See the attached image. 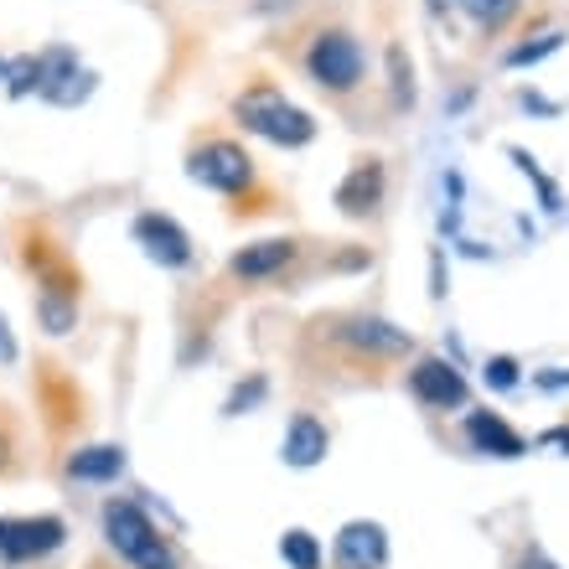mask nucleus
<instances>
[{
  "label": "nucleus",
  "instance_id": "1",
  "mask_svg": "<svg viewBox=\"0 0 569 569\" xmlns=\"http://www.w3.org/2000/svg\"><path fill=\"white\" fill-rule=\"evenodd\" d=\"M104 539L114 543V555L136 569H181L177 549L161 528L146 518V508H136L130 497H109L104 502Z\"/></svg>",
  "mask_w": 569,
  "mask_h": 569
},
{
  "label": "nucleus",
  "instance_id": "2",
  "mask_svg": "<svg viewBox=\"0 0 569 569\" xmlns=\"http://www.w3.org/2000/svg\"><path fill=\"white\" fill-rule=\"evenodd\" d=\"M239 124L243 130H254V136H264V140H274V146H306V140L316 136V120L306 114V109H296L290 99H284L280 89H249L239 99Z\"/></svg>",
  "mask_w": 569,
  "mask_h": 569
},
{
  "label": "nucleus",
  "instance_id": "3",
  "mask_svg": "<svg viewBox=\"0 0 569 569\" xmlns=\"http://www.w3.org/2000/svg\"><path fill=\"white\" fill-rule=\"evenodd\" d=\"M306 73H311L321 89H331V93L358 89L362 83V47H358V37L342 31V27L316 31L311 47H306Z\"/></svg>",
  "mask_w": 569,
  "mask_h": 569
},
{
  "label": "nucleus",
  "instance_id": "4",
  "mask_svg": "<svg viewBox=\"0 0 569 569\" xmlns=\"http://www.w3.org/2000/svg\"><path fill=\"white\" fill-rule=\"evenodd\" d=\"M187 177L212 187V192H249L254 187V161H249V150L233 146V140H212V146L192 150V161H187Z\"/></svg>",
  "mask_w": 569,
  "mask_h": 569
},
{
  "label": "nucleus",
  "instance_id": "5",
  "mask_svg": "<svg viewBox=\"0 0 569 569\" xmlns=\"http://www.w3.org/2000/svg\"><path fill=\"white\" fill-rule=\"evenodd\" d=\"M409 393L430 409H461L466 405V378L446 358H420L409 368Z\"/></svg>",
  "mask_w": 569,
  "mask_h": 569
},
{
  "label": "nucleus",
  "instance_id": "6",
  "mask_svg": "<svg viewBox=\"0 0 569 569\" xmlns=\"http://www.w3.org/2000/svg\"><path fill=\"white\" fill-rule=\"evenodd\" d=\"M62 518H0V555L11 559H42L62 543Z\"/></svg>",
  "mask_w": 569,
  "mask_h": 569
},
{
  "label": "nucleus",
  "instance_id": "7",
  "mask_svg": "<svg viewBox=\"0 0 569 569\" xmlns=\"http://www.w3.org/2000/svg\"><path fill=\"white\" fill-rule=\"evenodd\" d=\"M136 239H140V249H146L156 264H171V270L192 264V239H187V233H181V223H171L166 212H140V218H136Z\"/></svg>",
  "mask_w": 569,
  "mask_h": 569
},
{
  "label": "nucleus",
  "instance_id": "8",
  "mask_svg": "<svg viewBox=\"0 0 569 569\" xmlns=\"http://www.w3.org/2000/svg\"><path fill=\"white\" fill-rule=\"evenodd\" d=\"M389 539L378 523H347L337 533V569H383Z\"/></svg>",
  "mask_w": 569,
  "mask_h": 569
},
{
  "label": "nucleus",
  "instance_id": "9",
  "mask_svg": "<svg viewBox=\"0 0 569 569\" xmlns=\"http://www.w3.org/2000/svg\"><path fill=\"white\" fill-rule=\"evenodd\" d=\"M290 259H296V243L290 239H259L228 259V270L239 274V280H270V274H280L284 264H290Z\"/></svg>",
  "mask_w": 569,
  "mask_h": 569
},
{
  "label": "nucleus",
  "instance_id": "10",
  "mask_svg": "<svg viewBox=\"0 0 569 569\" xmlns=\"http://www.w3.org/2000/svg\"><path fill=\"white\" fill-rule=\"evenodd\" d=\"M347 342L362 352H378V358H399V352H409V331L389 327L378 316H358V321H347Z\"/></svg>",
  "mask_w": 569,
  "mask_h": 569
},
{
  "label": "nucleus",
  "instance_id": "11",
  "mask_svg": "<svg viewBox=\"0 0 569 569\" xmlns=\"http://www.w3.org/2000/svg\"><path fill=\"white\" fill-rule=\"evenodd\" d=\"M378 197H383V166L378 161H362L352 166V177L337 187V202H342V212H373L378 208Z\"/></svg>",
  "mask_w": 569,
  "mask_h": 569
},
{
  "label": "nucleus",
  "instance_id": "12",
  "mask_svg": "<svg viewBox=\"0 0 569 569\" xmlns=\"http://www.w3.org/2000/svg\"><path fill=\"white\" fill-rule=\"evenodd\" d=\"M466 435H471V446L477 450H492V456H523V435L512 430L502 415H471L466 420Z\"/></svg>",
  "mask_w": 569,
  "mask_h": 569
},
{
  "label": "nucleus",
  "instance_id": "13",
  "mask_svg": "<svg viewBox=\"0 0 569 569\" xmlns=\"http://www.w3.org/2000/svg\"><path fill=\"white\" fill-rule=\"evenodd\" d=\"M327 456V430L316 415H296L290 420V435H284V461L290 466H316Z\"/></svg>",
  "mask_w": 569,
  "mask_h": 569
},
{
  "label": "nucleus",
  "instance_id": "14",
  "mask_svg": "<svg viewBox=\"0 0 569 569\" xmlns=\"http://www.w3.org/2000/svg\"><path fill=\"white\" fill-rule=\"evenodd\" d=\"M120 471H124V450L120 446L73 450V461H68V477H78V481H114Z\"/></svg>",
  "mask_w": 569,
  "mask_h": 569
},
{
  "label": "nucleus",
  "instance_id": "15",
  "mask_svg": "<svg viewBox=\"0 0 569 569\" xmlns=\"http://www.w3.org/2000/svg\"><path fill=\"white\" fill-rule=\"evenodd\" d=\"M37 311H42V327L52 331V337L73 331V321H78L73 296H58V290H42V296H37Z\"/></svg>",
  "mask_w": 569,
  "mask_h": 569
},
{
  "label": "nucleus",
  "instance_id": "16",
  "mask_svg": "<svg viewBox=\"0 0 569 569\" xmlns=\"http://www.w3.org/2000/svg\"><path fill=\"white\" fill-rule=\"evenodd\" d=\"M280 555H284V565L290 569H321V543H316L306 528H290V533H284Z\"/></svg>",
  "mask_w": 569,
  "mask_h": 569
},
{
  "label": "nucleus",
  "instance_id": "17",
  "mask_svg": "<svg viewBox=\"0 0 569 569\" xmlns=\"http://www.w3.org/2000/svg\"><path fill=\"white\" fill-rule=\"evenodd\" d=\"M466 11L477 16L481 27H502V21H508L512 11H518V0H461Z\"/></svg>",
  "mask_w": 569,
  "mask_h": 569
},
{
  "label": "nucleus",
  "instance_id": "18",
  "mask_svg": "<svg viewBox=\"0 0 569 569\" xmlns=\"http://www.w3.org/2000/svg\"><path fill=\"white\" fill-rule=\"evenodd\" d=\"M555 47H559V31H549L543 42H533V47H518V52H512V68H523V62H539L543 52H555Z\"/></svg>",
  "mask_w": 569,
  "mask_h": 569
},
{
  "label": "nucleus",
  "instance_id": "19",
  "mask_svg": "<svg viewBox=\"0 0 569 569\" xmlns=\"http://www.w3.org/2000/svg\"><path fill=\"white\" fill-rule=\"evenodd\" d=\"M487 368H492V383H497V389H508V383H518V362H512V358H492Z\"/></svg>",
  "mask_w": 569,
  "mask_h": 569
},
{
  "label": "nucleus",
  "instance_id": "20",
  "mask_svg": "<svg viewBox=\"0 0 569 569\" xmlns=\"http://www.w3.org/2000/svg\"><path fill=\"white\" fill-rule=\"evenodd\" d=\"M16 358V342H11V331H6V321H0V362H11Z\"/></svg>",
  "mask_w": 569,
  "mask_h": 569
},
{
  "label": "nucleus",
  "instance_id": "21",
  "mask_svg": "<svg viewBox=\"0 0 569 569\" xmlns=\"http://www.w3.org/2000/svg\"><path fill=\"white\" fill-rule=\"evenodd\" d=\"M543 446H569V430H549L543 435Z\"/></svg>",
  "mask_w": 569,
  "mask_h": 569
},
{
  "label": "nucleus",
  "instance_id": "22",
  "mask_svg": "<svg viewBox=\"0 0 569 569\" xmlns=\"http://www.w3.org/2000/svg\"><path fill=\"white\" fill-rule=\"evenodd\" d=\"M0 461H6V435H0Z\"/></svg>",
  "mask_w": 569,
  "mask_h": 569
}]
</instances>
